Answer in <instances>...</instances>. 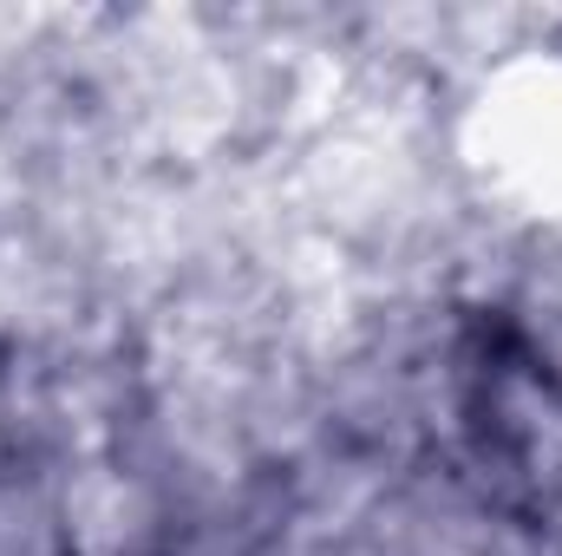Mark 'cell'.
<instances>
[{"mask_svg":"<svg viewBox=\"0 0 562 556\" xmlns=\"http://www.w3.org/2000/svg\"><path fill=\"white\" fill-rule=\"evenodd\" d=\"M144 524H150V498H144L138 478H125L119 465L86 458L66 478L59 531H66V551L72 556H132L144 537Z\"/></svg>","mask_w":562,"mask_h":556,"instance_id":"7a4b0ae2","label":"cell"},{"mask_svg":"<svg viewBox=\"0 0 562 556\" xmlns=\"http://www.w3.org/2000/svg\"><path fill=\"white\" fill-rule=\"evenodd\" d=\"M491 125V157L504 184L530 197H562V66H530L517 73L497 105H484Z\"/></svg>","mask_w":562,"mask_h":556,"instance_id":"6da1fadb","label":"cell"},{"mask_svg":"<svg viewBox=\"0 0 562 556\" xmlns=\"http://www.w3.org/2000/svg\"><path fill=\"white\" fill-rule=\"evenodd\" d=\"M0 458H7V407H0Z\"/></svg>","mask_w":562,"mask_h":556,"instance_id":"3957f363","label":"cell"}]
</instances>
